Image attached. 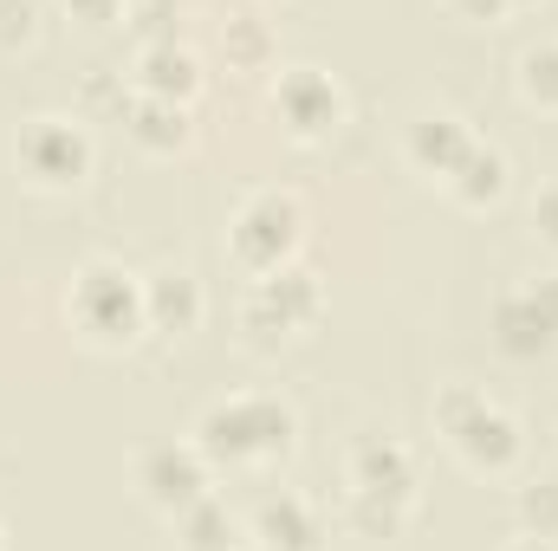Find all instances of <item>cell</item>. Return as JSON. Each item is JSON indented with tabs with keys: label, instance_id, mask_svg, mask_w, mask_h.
Wrapping results in <instances>:
<instances>
[{
	"label": "cell",
	"instance_id": "obj_1",
	"mask_svg": "<svg viewBox=\"0 0 558 551\" xmlns=\"http://www.w3.org/2000/svg\"><path fill=\"white\" fill-rule=\"evenodd\" d=\"M189 441L208 454L215 474H247V467H279L299 448V409L274 390H234L215 396L195 415Z\"/></svg>",
	"mask_w": 558,
	"mask_h": 551
},
{
	"label": "cell",
	"instance_id": "obj_2",
	"mask_svg": "<svg viewBox=\"0 0 558 551\" xmlns=\"http://www.w3.org/2000/svg\"><path fill=\"white\" fill-rule=\"evenodd\" d=\"M65 318L92 351H131L149 331L143 279L131 267H118V260H85L72 273V292H65Z\"/></svg>",
	"mask_w": 558,
	"mask_h": 551
},
{
	"label": "cell",
	"instance_id": "obj_3",
	"mask_svg": "<svg viewBox=\"0 0 558 551\" xmlns=\"http://www.w3.org/2000/svg\"><path fill=\"white\" fill-rule=\"evenodd\" d=\"M318 311H325V279L312 273L305 260L254 273V285L241 292V344L247 351H279L286 338L318 325Z\"/></svg>",
	"mask_w": 558,
	"mask_h": 551
},
{
	"label": "cell",
	"instance_id": "obj_4",
	"mask_svg": "<svg viewBox=\"0 0 558 551\" xmlns=\"http://www.w3.org/2000/svg\"><path fill=\"white\" fill-rule=\"evenodd\" d=\"M305 247V201L292 188H254L228 221V260L241 273H274Z\"/></svg>",
	"mask_w": 558,
	"mask_h": 551
},
{
	"label": "cell",
	"instance_id": "obj_5",
	"mask_svg": "<svg viewBox=\"0 0 558 551\" xmlns=\"http://www.w3.org/2000/svg\"><path fill=\"white\" fill-rule=\"evenodd\" d=\"M13 162H20V175H26L33 188L72 195V188H85V175H92V162H98V143H92V131H85L78 118L46 111V118H26V124H20Z\"/></svg>",
	"mask_w": 558,
	"mask_h": 551
},
{
	"label": "cell",
	"instance_id": "obj_6",
	"mask_svg": "<svg viewBox=\"0 0 558 551\" xmlns=\"http://www.w3.org/2000/svg\"><path fill=\"white\" fill-rule=\"evenodd\" d=\"M267 98H274V118L292 143H325L351 118V98L325 65H279Z\"/></svg>",
	"mask_w": 558,
	"mask_h": 551
},
{
	"label": "cell",
	"instance_id": "obj_7",
	"mask_svg": "<svg viewBox=\"0 0 558 551\" xmlns=\"http://www.w3.org/2000/svg\"><path fill=\"white\" fill-rule=\"evenodd\" d=\"M131 487H137V500L149 513L175 519L189 500L215 493V467H208V454L195 441H149V448H137V461H131Z\"/></svg>",
	"mask_w": 558,
	"mask_h": 551
},
{
	"label": "cell",
	"instance_id": "obj_8",
	"mask_svg": "<svg viewBox=\"0 0 558 551\" xmlns=\"http://www.w3.org/2000/svg\"><path fill=\"white\" fill-rule=\"evenodd\" d=\"M441 441H448V448H454V461H461L468 474H481V480L513 474V467H520V454H526V428L500 409L494 396H481V403L461 415Z\"/></svg>",
	"mask_w": 558,
	"mask_h": 551
},
{
	"label": "cell",
	"instance_id": "obj_9",
	"mask_svg": "<svg viewBox=\"0 0 558 551\" xmlns=\"http://www.w3.org/2000/svg\"><path fill=\"white\" fill-rule=\"evenodd\" d=\"M344 480H351L357 493L416 506V454H410V441H397V434H357V441H351V461H344Z\"/></svg>",
	"mask_w": 558,
	"mask_h": 551
},
{
	"label": "cell",
	"instance_id": "obj_10",
	"mask_svg": "<svg viewBox=\"0 0 558 551\" xmlns=\"http://www.w3.org/2000/svg\"><path fill=\"white\" fill-rule=\"evenodd\" d=\"M474 131H468V118H454V111H416L410 124H403V162L428 175V182H448L461 162H468V149H474Z\"/></svg>",
	"mask_w": 558,
	"mask_h": 551
},
{
	"label": "cell",
	"instance_id": "obj_11",
	"mask_svg": "<svg viewBox=\"0 0 558 551\" xmlns=\"http://www.w3.org/2000/svg\"><path fill=\"white\" fill-rule=\"evenodd\" d=\"M487 331H494V351L513 357V364H533V357H553L558 351V325L539 311V298H533L526 285H507V292L494 298Z\"/></svg>",
	"mask_w": 558,
	"mask_h": 551
},
{
	"label": "cell",
	"instance_id": "obj_12",
	"mask_svg": "<svg viewBox=\"0 0 558 551\" xmlns=\"http://www.w3.org/2000/svg\"><path fill=\"white\" fill-rule=\"evenodd\" d=\"M202 85H208V72H202L195 46H182V39H149V46L137 52V65H131V91H143V98L195 105Z\"/></svg>",
	"mask_w": 558,
	"mask_h": 551
},
{
	"label": "cell",
	"instance_id": "obj_13",
	"mask_svg": "<svg viewBox=\"0 0 558 551\" xmlns=\"http://www.w3.org/2000/svg\"><path fill=\"white\" fill-rule=\"evenodd\" d=\"M247 539L260 551H325V519L305 493H267L247 519Z\"/></svg>",
	"mask_w": 558,
	"mask_h": 551
},
{
	"label": "cell",
	"instance_id": "obj_14",
	"mask_svg": "<svg viewBox=\"0 0 558 551\" xmlns=\"http://www.w3.org/2000/svg\"><path fill=\"white\" fill-rule=\"evenodd\" d=\"M143 311H149V331L156 338H189L208 311V292L189 267H156L143 279Z\"/></svg>",
	"mask_w": 558,
	"mask_h": 551
},
{
	"label": "cell",
	"instance_id": "obj_15",
	"mask_svg": "<svg viewBox=\"0 0 558 551\" xmlns=\"http://www.w3.org/2000/svg\"><path fill=\"white\" fill-rule=\"evenodd\" d=\"M441 188H448V201H454V208L487 215V208H500V201H507V188H513V162H507V149L474 143V149H468V162H461Z\"/></svg>",
	"mask_w": 558,
	"mask_h": 551
},
{
	"label": "cell",
	"instance_id": "obj_16",
	"mask_svg": "<svg viewBox=\"0 0 558 551\" xmlns=\"http://www.w3.org/2000/svg\"><path fill=\"white\" fill-rule=\"evenodd\" d=\"M124 137L137 143L143 156H175V149H189L195 137V124H189V105H169V98H143L131 91V105H124Z\"/></svg>",
	"mask_w": 558,
	"mask_h": 551
},
{
	"label": "cell",
	"instance_id": "obj_17",
	"mask_svg": "<svg viewBox=\"0 0 558 551\" xmlns=\"http://www.w3.org/2000/svg\"><path fill=\"white\" fill-rule=\"evenodd\" d=\"M169 526H175V546L182 551H234L241 546V519H234V506H228L221 493L189 500Z\"/></svg>",
	"mask_w": 558,
	"mask_h": 551
},
{
	"label": "cell",
	"instance_id": "obj_18",
	"mask_svg": "<svg viewBox=\"0 0 558 551\" xmlns=\"http://www.w3.org/2000/svg\"><path fill=\"white\" fill-rule=\"evenodd\" d=\"M221 52H228L234 72H274L279 39L260 13H228V20H221Z\"/></svg>",
	"mask_w": 558,
	"mask_h": 551
},
{
	"label": "cell",
	"instance_id": "obj_19",
	"mask_svg": "<svg viewBox=\"0 0 558 551\" xmlns=\"http://www.w3.org/2000/svg\"><path fill=\"white\" fill-rule=\"evenodd\" d=\"M410 513H416V506H397V500H377V493H357V487H344V506H338L344 532L377 539V546H384V539H403Z\"/></svg>",
	"mask_w": 558,
	"mask_h": 551
},
{
	"label": "cell",
	"instance_id": "obj_20",
	"mask_svg": "<svg viewBox=\"0 0 558 551\" xmlns=\"http://www.w3.org/2000/svg\"><path fill=\"white\" fill-rule=\"evenodd\" d=\"M513 85L533 111H558V39L553 46H526L513 65Z\"/></svg>",
	"mask_w": 558,
	"mask_h": 551
},
{
	"label": "cell",
	"instance_id": "obj_21",
	"mask_svg": "<svg viewBox=\"0 0 558 551\" xmlns=\"http://www.w3.org/2000/svg\"><path fill=\"white\" fill-rule=\"evenodd\" d=\"M513 519H520V532L558 539V480H526L513 493Z\"/></svg>",
	"mask_w": 558,
	"mask_h": 551
},
{
	"label": "cell",
	"instance_id": "obj_22",
	"mask_svg": "<svg viewBox=\"0 0 558 551\" xmlns=\"http://www.w3.org/2000/svg\"><path fill=\"white\" fill-rule=\"evenodd\" d=\"M78 105H85V111H98V118H124V105H131V91H124V72H111V65H92V72L78 78Z\"/></svg>",
	"mask_w": 558,
	"mask_h": 551
},
{
	"label": "cell",
	"instance_id": "obj_23",
	"mask_svg": "<svg viewBox=\"0 0 558 551\" xmlns=\"http://www.w3.org/2000/svg\"><path fill=\"white\" fill-rule=\"evenodd\" d=\"M39 46V0H0V52Z\"/></svg>",
	"mask_w": 558,
	"mask_h": 551
},
{
	"label": "cell",
	"instance_id": "obj_24",
	"mask_svg": "<svg viewBox=\"0 0 558 551\" xmlns=\"http://www.w3.org/2000/svg\"><path fill=\"white\" fill-rule=\"evenodd\" d=\"M526 228H533V241H539V247H553V254H558V175L533 188V201H526Z\"/></svg>",
	"mask_w": 558,
	"mask_h": 551
},
{
	"label": "cell",
	"instance_id": "obj_25",
	"mask_svg": "<svg viewBox=\"0 0 558 551\" xmlns=\"http://www.w3.org/2000/svg\"><path fill=\"white\" fill-rule=\"evenodd\" d=\"M182 7H189V0H131V20L143 26V46H149V39H175Z\"/></svg>",
	"mask_w": 558,
	"mask_h": 551
},
{
	"label": "cell",
	"instance_id": "obj_26",
	"mask_svg": "<svg viewBox=\"0 0 558 551\" xmlns=\"http://www.w3.org/2000/svg\"><path fill=\"white\" fill-rule=\"evenodd\" d=\"M481 396H487L481 383H441V390H435V434H448V428L474 409Z\"/></svg>",
	"mask_w": 558,
	"mask_h": 551
},
{
	"label": "cell",
	"instance_id": "obj_27",
	"mask_svg": "<svg viewBox=\"0 0 558 551\" xmlns=\"http://www.w3.org/2000/svg\"><path fill=\"white\" fill-rule=\"evenodd\" d=\"M454 20H468V26H500L507 13H513V0H441Z\"/></svg>",
	"mask_w": 558,
	"mask_h": 551
},
{
	"label": "cell",
	"instance_id": "obj_28",
	"mask_svg": "<svg viewBox=\"0 0 558 551\" xmlns=\"http://www.w3.org/2000/svg\"><path fill=\"white\" fill-rule=\"evenodd\" d=\"M59 7H65L72 20H85V26H111V20H118L131 0H59Z\"/></svg>",
	"mask_w": 558,
	"mask_h": 551
},
{
	"label": "cell",
	"instance_id": "obj_29",
	"mask_svg": "<svg viewBox=\"0 0 558 551\" xmlns=\"http://www.w3.org/2000/svg\"><path fill=\"white\" fill-rule=\"evenodd\" d=\"M500 551H558V539H539V532H520V539H507Z\"/></svg>",
	"mask_w": 558,
	"mask_h": 551
},
{
	"label": "cell",
	"instance_id": "obj_30",
	"mask_svg": "<svg viewBox=\"0 0 558 551\" xmlns=\"http://www.w3.org/2000/svg\"><path fill=\"white\" fill-rule=\"evenodd\" d=\"M234 551H260V546H254V539H247V546H234Z\"/></svg>",
	"mask_w": 558,
	"mask_h": 551
},
{
	"label": "cell",
	"instance_id": "obj_31",
	"mask_svg": "<svg viewBox=\"0 0 558 551\" xmlns=\"http://www.w3.org/2000/svg\"><path fill=\"white\" fill-rule=\"evenodd\" d=\"M513 7H533V0H513Z\"/></svg>",
	"mask_w": 558,
	"mask_h": 551
}]
</instances>
